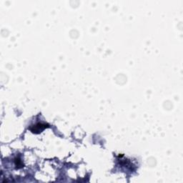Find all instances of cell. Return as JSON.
I'll list each match as a JSON object with an SVG mask.
<instances>
[{
    "label": "cell",
    "mask_w": 183,
    "mask_h": 183,
    "mask_svg": "<svg viewBox=\"0 0 183 183\" xmlns=\"http://www.w3.org/2000/svg\"><path fill=\"white\" fill-rule=\"evenodd\" d=\"M49 125H47V124H43V123H38L36 125H34V129L33 128H31V131L33 133H41L42 130H44L45 128L48 127Z\"/></svg>",
    "instance_id": "obj_1"
}]
</instances>
